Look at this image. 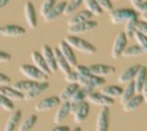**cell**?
<instances>
[{
  "label": "cell",
  "instance_id": "1",
  "mask_svg": "<svg viewBox=\"0 0 147 131\" xmlns=\"http://www.w3.org/2000/svg\"><path fill=\"white\" fill-rule=\"evenodd\" d=\"M106 83V80L103 77H99V76H95V75H87V76H78V81L77 84L83 88L84 91L87 92H92L103 87Z\"/></svg>",
  "mask_w": 147,
  "mask_h": 131
},
{
  "label": "cell",
  "instance_id": "2",
  "mask_svg": "<svg viewBox=\"0 0 147 131\" xmlns=\"http://www.w3.org/2000/svg\"><path fill=\"white\" fill-rule=\"evenodd\" d=\"M109 18L113 25H118V24H125L129 20L139 18V14L136 13L135 8H117L110 11Z\"/></svg>",
  "mask_w": 147,
  "mask_h": 131
},
{
  "label": "cell",
  "instance_id": "3",
  "mask_svg": "<svg viewBox=\"0 0 147 131\" xmlns=\"http://www.w3.org/2000/svg\"><path fill=\"white\" fill-rule=\"evenodd\" d=\"M65 41L69 44V46L73 48V50H77L80 52H84V54H95L96 52V47L92 46L90 41L81 39L78 36H73V35H67L65 37Z\"/></svg>",
  "mask_w": 147,
  "mask_h": 131
},
{
  "label": "cell",
  "instance_id": "4",
  "mask_svg": "<svg viewBox=\"0 0 147 131\" xmlns=\"http://www.w3.org/2000/svg\"><path fill=\"white\" fill-rule=\"evenodd\" d=\"M19 71H21V73H22L26 79H29V80H34V81H47V79H48L47 75H44L41 71H38L34 65L24 64V65L19 66Z\"/></svg>",
  "mask_w": 147,
  "mask_h": 131
},
{
  "label": "cell",
  "instance_id": "5",
  "mask_svg": "<svg viewBox=\"0 0 147 131\" xmlns=\"http://www.w3.org/2000/svg\"><path fill=\"white\" fill-rule=\"evenodd\" d=\"M87 102L90 104H94V105H99V106H106V108H110L114 105V99L105 95L102 91L100 92H96V91H92V92H88L87 94V98H85Z\"/></svg>",
  "mask_w": 147,
  "mask_h": 131
},
{
  "label": "cell",
  "instance_id": "6",
  "mask_svg": "<svg viewBox=\"0 0 147 131\" xmlns=\"http://www.w3.org/2000/svg\"><path fill=\"white\" fill-rule=\"evenodd\" d=\"M127 46H128V37L125 36L124 32L118 33L115 36L113 47H111V58L117 59V58H120V57H122V52L127 48Z\"/></svg>",
  "mask_w": 147,
  "mask_h": 131
},
{
  "label": "cell",
  "instance_id": "7",
  "mask_svg": "<svg viewBox=\"0 0 147 131\" xmlns=\"http://www.w3.org/2000/svg\"><path fill=\"white\" fill-rule=\"evenodd\" d=\"M96 26H98V22L92 18V20H90V21H85V22H81V24L69 26V28H67V35L77 36V35H81V33L94 31V29H96Z\"/></svg>",
  "mask_w": 147,
  "mask_h": 131
},
{
  "label": "cell",
  "instance_id": "8",
  "mask_svg": "<svg viewBox=\"0 0 147 131\" xmlns=\"http://www.w3.org/2000/svg\"><path fill=\"white\" fill-rule=\"evenodd\" d=\"M59 105H61L59 97H47V98L38 101L34 105V109H36V112H48L52 111L54 108H58Z\"/></svg>",
  "mask_w": 147,
  "mask_h": 131
},
{
  "label": "cell",
  "instance_id": "9",
  "mask_svg": "<svg viewBox=\"0 0 147 131\" xmlns=\"http://www.w3.org/2000/svg\"><path fill=\"white\" fill-rule=\"evenodd\" d=\"M48 88H50V83L48 81H37L29 91H26L24 94V99L25 101H32V99L37 98L38 95H41L44 91H47Z\"/></svg>",
  "mask_w": 147,
  "mask_h": 131
},
{
  "label": "cell",
  "instance_id": "10",
  "mask_svg": "<svg viewBox=\"0 0 147 131\" xmlns=\"http://www.w3.org/2000/svg\"><path fill=\"white\" fill-rule=\"evenodd\" d=\"M110 127V111L109 108L103 106L102 111L99 112L98 119H96L95 131H109Z\"/></svg>",
  "mask_w": 147,
  "mask_h": 131
},
{
  "label": "cell",
  "instance_id": "11",
  "mask_svg": "<svg viewBox=\"0 0 147 131\" xmlns=\"http://www.w3.org/2000/svg\"><path fill=\"white\" fill-rule=\"evenodd\" d=\"M24 15H25V21L28 26L30 29H34L37 26V14H36V8L33 6L32 1H26L24 6Z\"/></svg>",
  "mask_w": 147,
  "mask_h": 131
},
{
  "label": "cell",
  "instance_id": "12",
  "mask_svg": "<svg viewBox=\"0 0 147 131\" xmlns=\"http://www.w3.org/2000/svg\"><path fill=\"white\" fill-rule=\"evenodd\" d=\"M57 48L59 50V52L63 55V58L69 62V65H70L71 68H74V66L77 65V58H76V55H74V50H73L65 40L63 41H59V44H58Z\"/></svg>",
  "mask_w": 147,
  "mask_h": 131
},
{
  "label": "cell",
  "instance_id": "13",
  "mask_svg": "<svg viewBox=\"0 0 147 131\" xmlns=\"http://www.w3.org/2000/svg\"><path fill=\"white\" fill-rule=\"evenodd\" d=\"M40 52H41V55H43L44 61L47 62V65H48V68H50L51 73L58 72V66H57V61H55V55H54V50H52L51 47L44 44V46L41 47V51Z\"/></svg>",
  "mask_w": 147,
  "mask_h": 131
},
{
  "label": "cell",
  "instance_id": "14",
  "mask_svg": "<svg viewBox=\"0 0 147 131\" xmlns=\"http://www.w3.org/2000/svg\"><path fill=\"white\" fill-rule=\"evenodd\" d=\"M91 75H95L99 77H106V76H111L115 73V68L111 65H103V64H94L90 66Z\"/></svg>",
  "mask_w": 147,
  "mask_h": 131
},
{
  "label": "cell",
  "instance_id": "15",
  "mask_svg": "<svg viewBox=\"0 0 147 131\" xmlns=\"http://www.w3.org/2000/svg\"><path fill=\"white\" fill-rule=\"evenodd\" d=\"M143 104H144V99L142 97V94H135L134 97L129 98L127 102L121 104V106H122V111L129 113V112H134L136 109H139Z\"/></svg>",
  "mask_w": 147,
  "mask_h": 131
},
{
  "label": "cell",
  "instance_id": "16",
  "mask_svg": "<svg viewBox=\"0 0 147 131\" xmlns=\"http://www.w3.org/2000/svg\"><path fill=\"white\" fill-rule=\"evenodd\" d=\"M25 28L19 25L1 26V36H4V37H21V36H25Z\"/></svg>",
  "mask_w": 147,
  "mask_h": 131
},
{
  "label": "cell",
  "instance_id": "17",
  "mask_svg": "<svg viewBox=\"0 0 147 131\" xmlns=\"http://www.w3.org/2000/svg\"><path fill=\"white\" fill-rule=\"evenodd\" d=\"M88 115H90V102L84 101L83 104H80L77 106L74 113L71 116H73V119H74V121L77 124H81L84 120L88 117Z\"/></svg>",
  "mask_w": 147,
  "mask_h": 131
},
{
  "label": "cell",
  "instance_id": "18",
  "mask_svg": "<svg viewBox=\"0 0 147 131\" xmlns=\"http://www.w3.org/2000/svg\"><path fill=\"white\" fill-rule=\"evenodd\" d=\"M30 57H32L33 65L36 66L38 71H41V72L44 73V75H47V76L51 75V71H50V68H48V65H47V62H45L44 58H43L41 52L40 51H32Z\"/></svg>",
  "mask_w": 147,
  "mask_h": 131
},
{
  "label": "cell",
  "instance_id": "19",
  "mask_svg": "<svg viewBox=\"0 0 147 131\" xmlns=\"http://www.w3.org/2000/svg\"><path fill=\"white\" fill-rule=\"evenodd\" d=\"M146 81H147V68L140 65L139 69H138V72H136V76H135V79H134L136 94H140L142 92V88H143V86H144Z\"/></svg>",
  "mask_w": 147,
  "mask_h": 131
},
{
  "label": "cell",
  "instance_id": "20",
  "mask_svg": "<svg viewBox=\"0 0 147 131\" xmlns=\"http://www.w3.org/2000/svg\"><path fill=\"white\" fill-rule=\"evenodd\" d=\"M140 65H132V66H128L125 68L124 71L121 72V75L118 76V83L120 84H128L131 81H134L135 76H136V72L139 69Z\"/></svg>",
  "mask_w": 147,
  "mask_h": 131
},
{
  "label": "cell",
  "instance_id": "21",
  "mask_svg": "<svg viewBox=\"0 0 147 131\" xmlns=\"http://www.w3.org/2000/svg\"><path fill=\"white\" fill-rule=\"evenodd\" d=\"M69 115H70V104L69 102H61V105L57 108V112H55L54 123H57V124L63 123Z\"/></svg>",
  "mask_w": 147,
  "mask_h": 131
},
{
  "label": "cell",
  "instance_id": "22",
  "mask_svg": "<svg viewBox=\"0 0 147 131\" xmlns=\"http://www.w3.org/2000/svg\"><path fill=\"white\" fill-rule=\"evenodd\" d=\"M21 120H22V112L21 111H14L10 117L7 120L6 126H4V130L3 131H18V127L21 124Z\"/></svg>",
  "mask_w": 147,
  "mask_h": 131
},
{
  "label": "cell",
  "instance_id": "23",
  "mask_svg": "<svg viewBox=\"0 0 147 131\" xmlns=\"http://www.w3.org/2000/svg\"><path fill=\"white\" fill-rule=\"evenodd\" d=\"M65 10H66V1H58L54 6V8L44 17V21L45 22H52V21L58 20L61 15L65 14Z\"/></svg>",
  "mask_w": 147,
  "mask_h": 131
},
{
  "label": "cell",
  "instance_id": "24",
  "mask_svg": "<svg viewBox=\"0 0 147 131\" xmlns=\"http://www.w3.org/2000/svg\"><path fill=\"white\" fill-rule=\"evenodd\" d=\"M94 18V15L90 13V11H87V10H84V11H77L71 15L69 21H67V25L69 26H73V25H77V24H81V22H85V21H90Z\"/></svg>",
  "mask_w": 147,
  "mask_h": 131
},
{
  "label": "cell",
  "instance_id": "25",
  "mask_svg": "<svg viewBox=\"0 0 147 131\" xmlns=\"http://www.w3.org/2000/svg\"><path fill=\"white\" fill-rule=\"evenodd\" d=\"M85 98H87V92H85L83 88L80 87V88L76 91V94H74V95L70 98V101H69V104H70V115H73V113H74L76 108L80 104H83L84 101H85Z\"/></svg>",
  "mask_w": 147,
  "mask_h": 131
},
{
  "label": "cell",
  "instance_id": "26",
  "mask_svg": "<svg viewBox=\"0 0 147 131\" xmlns=\"http://www.w3.org/2000/svg\"><path fill=\"white\" fill-rule=\"evenodd\" d=\"M0 94L1 95H4L7 98L13 99V101H17V99H24V94L22 92L17 91L15 88H14L13 86H0Z\"/></svg>",
  "mask_w": 147,
  "mask_h": 131
},
{
  "label": "cell",
  "instance_id": "27",
  "mask_svg": "<svg viewBox=\"0 0 147 131\" xmlns=\"http://www.w3.org/2000/svg\"><path fill=\"white\" fill-rule=\"evenodd\" d=\"M54 55H55V61H57V66H58V71H61V72L66 75V73H69L71 71V66L69 65V62L63 58V55L59 52L58 48L54 50Z\"/></svg>",
  "mask_w": 147,
  "mask_h": 131
},
{
  "label": "cell",
  "instance_id": "28",
  "mask_svg": "<svg viewBox=\"0 0 147 131\" xmlns=\"http://www.w3.org/2000/svg\"><path fill=\"white\" fill-rule=\"evenodd\" d=\"M78 88H80V86L77 84V83H74V84H67L63 90L61 91V94L58 95L59 99H61V102H69L70 98L76 94V91L78 90Z\"/></svg>",
  "mask_w": 147,
  "mask_h": 131
},
{
  "label": "cell",
  "instance_id": "29",
  "mask_svg": "<svg viewBox=\"0 0 147 131\" xmlns=\"http://www.w3.org/2000/svg\"><path fill=\"white\" fill-rule=\"evenodd\" d=\"M138 24H139V18H134V20H129L128 22H125L124 33L128 39H134L135 33L138 32Z\"/></svg>",
  "mask_w": 147,
  "mask_h": 131
},
{
  "label": "cell",
  "instance_id": "30",
  "mask_svg": "<svg viewBox=\"0 0 147 131\" xmlns=\"http://www.w3.org/2000/svg\"><path fill=\"white\" fill-rule=\"evenodd\" d=\"M36 83H37V81H34V80H29V79H26V80H19V81H15V83L13 84V87L17 90V91L25 94V92L29 91V90H30Z\"/></svg>",
  "mask_w": 147,
  "mask_h": 131
},
{
  "label": "cell",
  "instance_id": "31",
  "mask_svg": "<svg viewBox=\"0 0 147 131\" xmlns=\"http://www.w3.org/2000/svg\"><path fill=\"white\" fill-rule=\"evenodd\" d=\"M37 116L36 115H30L29 117H26L24 121H21V124L18 127V131H32L33 127L37 123Z\"/></svg>",
  "mask_w": 147,
  "mask_h": 131
},
{
  "label": "cell",
  "instance_id": "32",
  "mask_svg": "<svg viewBox=\"0 0 147 131\" xmlns=\"http://www.w3.org/2000/svg\"><path fill=\"white\" fill-rule=\"evenodd\" d=\"M83 4L85 6V10L90 11L92 15H102L105 11H103L100 6L96 3V0H84Z\"/></svg>",
  "mask_w": 147,
  "mask_h": 131
},
{
  "label": "cell",
  "instance_id": "33",
  "mask_svg": "<svg viewBox=\"0 0 147 131\" xmlns=\"http://www.w3.org/2000/svg\"><path fill=\"white\" fill-rule=\"evenodd\" d=\"M102 92L105 94V95H107V97H110V98H120L121 97V94H122V88L120 87V86H106L105 88L102 90Z\"/></svg>",
  "mask_w": 147,
  "mask_h": 131
},
{
  "label": "cell",
  "instance_id": "34",
  "mask_svg": "<svg viewBox=\"0 0 147 131\" xmlns=\"http://www.w3.org/2000/svg\"><path fill=\"white\" fill-rule=\"evenodd\" d=\"M135 94H136L135 84H134V81H131V83H128V86H127L125 88H122V94H121V97H120V104L127 102L129 98H132V97H134Z\"/></svg>",
  "mask_w": 147,
  "mask_h": 131
},
{
  "label": "cell",
  "instance_id": "35",
  "mask_svg": "<svg viewBox=\"0 0 147 131\" xmlns=\"http://www.w3.org/2000/svg\"><path fill=\"white\" fill-rule=\"evenodd\" d=\"M84 0H69L66 1V10H65L63 15H73L77 13V10L80 8V6H83Z\"/></svg>",
  "mask_w": 147,
  "mask_h": 131
},
{
  "label": "cell",
  "instance_id": "36",
  "mask_svg": "<svg viewBox=\"0 0 147 131\" xmlns=\"http://www.w3.org/2000/svg\"><path fill=\"white\" fill-rule=\"evenodd\" d=\"M140 54H143L140 47L138 46V44H132V46H127V48H125L124 52H122V57H125V58H132V57L140 55Z\"/></svg>",
  "mask_w": 147,
  "mask_h": 131
},
{
  "label": "cell",
  "instance_id": "37",
  "mask_svg": "<svg viewBox=\"0 0 147 131\" xmlns=\"http://www.w3.org/2000/svg\"><path fill=\"white\" fill-rule=\"evenodd\" d=\"M0 109L7 111V112H14V109H15V106H14V101L0 94Z\"/></svg>",
  "mask_w": 147,
  "mask_h": 131
},
{
  "label": "cell",
  "instance_id": "38",
  "mask_svg": "<svg viewBox=\"0 0 147 131\" xmlns=\"http://www.w3.org/2000/svg\"><path fill=\"white\" fill-rule=\"evenodd\" d=\"M57 3H58L57 0H44V1H43V4L40 6V15L44 18L45 15H47V14L54 8V6H55Z\"/></svg>",
  "mask_w": 147,
  "mask_h": 131
},
{
  "label": "cell",
  "instance_id": "39",
  "mask_svg": "<svg viewBox=\"0 0 147 131\" xmlns=\"http://www.w3.org/2000/svg\"><path fill=\"white\" fill-rule=\"evenodd\" d=\"M134 39L136 40V44L142 48V51L147 54V36H144L143 33L140 32H136L134 36Z\"/></svg>",
  "mask_w": 147,
  "mask_h": 131
},
{
  "label": "cell",
  "instance_id": "40",
  "mask_svg": "<svg viewBox=\"0 0 147 131\" xmlns=\"http://www.w3.org/2000/svg\"><path fill=\"white\" fill-rule=\"evenodd\" d=\"M96 3L100 6V8H102L103 11L110 13V11L114 10V8H113V1H111V0H96Z\"/></svg>",
  "mask_w": 147,
  "mask_h": 131
},
{
  "label": "cell",
  "instance_id": "41",
  "mask_svg": "<svg viewBox=\"0 0 147 131\" xmlns=\"http://www.w3.org/2000/svg\"><path fill=\"white\" fill-rule=\"evenodd\" d=\"M65 80H66V83L67 84H74L78 81V75L74 72V69H71L69 73H66L65 75Z\"/></svg>",
  "mask_w": 147,
  "mask_h": 131
},
{
  "label": "cell",
  "instance_id": "42",
  "mask_svg": "<svg viewBox=\"0 0 147 131\" xmlns=\"http://www.w3.org/2000/svg\"><path fill=\"white\" fill-rule=\"evenodd\" d=\"M74 72L78 75V76H87V75H91L90 71V66H85V65H78L77 64L74 66Z\"/></svg>",
  "mask_w": 147,
  "mask_h": 131
},
{
  "label": "cell",
  "instance_id": "43",
  "mask_svg": "<svg viewBox=\"0 0 147 131\" xmlns=\"http://www.w3.org/2000/svg\"><path fill=\"white\" fill-rule=\"evenodd\" d=\"M135 10H136V13H138V14L147 13V0L140 1V4H138V6L135 7Z\"/></svg>",
  "mask_w": 147,
  "mask_h": 131
},
{
  "label": "cell",
  "instance_id": "44",
  "mask_svg": "<svg viewBox=\"0 0 147 131\" xmlns=\"http://www.w3.org/2000/svg\"><path fill=\"white\" fill-rule=\"evenodd\" d=\"M138 32H140L144 36H147V22L139 21V24H138Z\"/></svg>",
  "mask_w": 147,
  "mask_h": 131
},
{
  "label": "cell",
  "instance_id": "45",
  "mask_svg": "<svg viewBox=\"0 0 147 131\" xmlns=\"http://www.w3.org/2000/svg\"><path fill=\"white\" fill-rule=\"evenodd\" d=\"M11 61V55L8 52L0 50V62H10Z\"/></svg>",
  "mask_w": 147,
  "mask_h": 131
},
{
  "label": "cell",
  "instance_id": "46",
  "mask_svg": "<svg viewBox=\"0 0 147 131\" xmlns=\"http://www.w3.org/2000/svg\"><path fill=\"white\" fill-rule=\"evenodd\" d=\"M10 83V77L7 76V75H4V73L0 72V86H6Z\"/></svg>",
  "mask_w": 147,
  "mask_h": 131
},
{
  "label": "cell",
  "instance_id": "47",
  "mask_svg": "<svg viewBox=\"0 0 147 131\" xmlns=\"http://www.w3.org/2000/svg\"><path fill=\"white\" fill-rule=\"evenodd\" d=\"M50 131H70V127H67V126H62V124H57L55 127H52Z\"/></svg>",
  "mask_w": 147,
  "mask_h": 131
},
{
  "label": "cell",
  "instance_id": "48",
  "mask_svg": "<svg viewBox=\"0 0 147 131\" xmlns=\"http://www.w3.org/2000/svg\"><path fill=\"white\" fill-rule=\"evenodd\" d=\"M140 94H142V97H143V99H144V104H147V81L144 83V86H143Z\"/></svg>",
  "mask_w": 147,
  "mask_h": 131
},
{
  "label": "cell",
  "instance_id": "49",
  "mask_svg": "<svg viewBox=\"0 0 147 131\" xmlns=\"http://www.w3.org/2000/svg\"><path fill=\"white\" fill-rule=\"evenodd\" d=\"M11 0H0V10H3L4 7L8 6V3H10Z\"/></svg>",
  "mask_w": 147,
  "mask_h": 131
},
{
  "label": "cell",
  "instance_id": "50",
  "mask_svg": "<svg viewBox=\"0 0 147 131\" xmlns=\"http://www.w3.org/2000/svg\"><path fill=\"white\" fill-rule=\"evenodd\" d=\"M129 1H131V4H132V6H134V8H135L138 4H140V1H143V0H129Z\"/></svg>",
  "mask_w": 147,
  "mask_h": 131
},
{
  "label": "cell",
  "instance_id": "51",
  "mask_svg": "<svg viewBox=\"0 0 147 131\" xmlns=\"http://www.w3.org/2000/svg\"><path fill=\"white\" fill-rule=\"evenodd\" d=\"M140 20L143 21V22H147V13L140 14Z\"/></svg>",
  "mask_w": 147,
  "mask_h": 131
},
{
  "label": "cell",
  "instance_id": "52",
  "mask_svg": "<svg viewBox=\"0 0 147 131\" xmlns=\"http://www.w3.org/2000/svg\"><path fill=\"white\" fill-rule=\"evenodd\" d=\"M70 131H83L81 127H74V128H70Z\"/></svg>",
  "mask_w": 147,
  "mask_h": 131
},
{
  "label": "cell",
  "instance_id": "53",
  "mask_svg": "<svg viewBox=\"0 0 147 131\" xmlns=\"http://www.w3.org/2000/svg\"><path fill=\"white\" fill-rule=\"evenodd\" d=\"M0 36H1V28H0Z\"/></svg>",
  "mask_w": 147,
  "mask_h": 131
},
{
  "label": "cell",
  "instance_id": "54",
  "mask_svg": "<svg viewBox=\"0 0 147 131\" xmlns=\"http://www.w3.org/2000/svg\"><path fill=\"white\" fill-rule=\"evenodd\" d=\"M111 1H114V0H111Z\"/></svg>",
  "mask_w": 147,
  "mask_h": 131
}]
</instances>
